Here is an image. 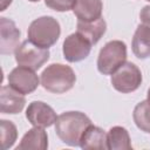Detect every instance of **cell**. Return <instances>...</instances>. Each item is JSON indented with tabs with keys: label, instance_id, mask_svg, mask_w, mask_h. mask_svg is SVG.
<instances>
[{
	"label": "cell",
	"instance_id": "6da1fadb",
	"mask_svg": "<svg viewBox=\"0 0 150 150\" xmlns=\"http://www.w3.org/2000/svg\"><path fill=\"white\" fill-rule=\"evenodd\" d=\"M89 125H91V121L84 112L66 111L57 116L55 132L67 145L80 146V139Z\"/></svg>",
	"mask_w": 150,
	"mask_h": 150
},
{
	"label": "cell",
	"instance_id": "7a4b0ae2",
	"mask_svg": "<svg viewBox=\"0 0 150 150\" xmlns=\"http://www.w3.org/2000/svg\"><path fill=\"white\" fill-rule=\"evenodd\" d=\"M43 89L53 94H63L69 91L75 82L76 75L71 67L62 63H52L43 69L40 76Z\"/></svg>",
	"mask_w": 150,
	"mask_h": 150
},
{
	"label": "cell",
	"instance_id": "3957f363",
	"mask_svg": "<svg viewBox=\"0 0 150 150\" xmlns=\"http://www.w3.org/2000/svg\"><path fill=\"white\" fill-rule=\"evenodd\" d=\"M60 34L61 27L59 21L49 15H43L33 20L27 30L28 40L42 48H49L55 45Z\"/></svg>",
	"mask_w": 150,
	"mask_h": 150
},
{
	"label": "cell",
	"instance_id": "277c9868",
	"mask_svg": "<svg viewBox=\"0 0 150 150\" xmlns=\"http://www.w3.org/2000/svg\"><path fill=\"white\" fill-rule=\"evenodd\" d=\"M127 61V46L121 40L107 42L97 56V70L103 75H111Z\"/></svg>",
	"mask_w": 150,
	"mask_h": 150
},
{
	"label": "cell",
	"instance_id": "5b68a950",
	"mask_svg": "<svg viewBox=\"0 0 150 150\" xmlns=\"http://www.w3.org/2000/svg\"><path fill=\"white\" fill-rule=\"evenodd\" d=\"M141 69L132 62H124L116 71L111 74L110 82L117 91L129 94L137 90L142 84Z\"/></svg>",
	"mask_w": 150,
	"mask_h": 150
},
{
	"label": "cell",
	"instance_id": "8992f818",
	"mask_svg": "<svg viewBox=\"0 0 150 150\" xmlns=\"http://www.w3.org/2000/svg\"><path fill=\"white\" fill-rule=\"evenodd\" d=\"M14 55L15 61L19 66L38 70L49 60L50 53L48 48L39 47L32 41L25 40L19 45Z\"/></svg>",
	"mask_w": 150,
	"mask_h": 150
},
{
	"label": "cell",
	"instance_id": "52a82bcc",
	"mask_svg": "<svg viewBox=\"0 0 150 150\" xmlns=\"http://www.w3.org/2000/svg\"><path fill=\"white\" fill-rule=\"evenodd\" d=\"M91 43L79 32L68 35L62 45L63 57L68 62H80L86 60L91 50Z\"/></svg>",
	"mask_w": 150,
	"mask_h": 150
},
{
	"label": "cell",
	"instance_id": "ba28073f",
	"mask_svg": "<svg viewBox=\"0 0 150 150\" xmlns=\"http://www.w3.org/2000/svg\"><path fill=\"white\" fill-rule=\"evenodd\" d=\"M40 80L34 69L18 66L8 74V86L19 93L27 95L35 91L39 87Z\"/></svg>",
	"mask_w": 150,
	"mask_h": 150
},
{
	"label": "cell",
	"instance_id": "9c48e42d",
	"mask_svg": "<svg viewBox=\"0 0 150 150\" xmlns=\"http://www.w3.org/2000/svg\"><path fill=\"white\" fill-rule=\"evenodd\" d=\"M26 118L33 127L48 128L56 122V112L54 109L42 101H33L26 109Z\"/></svg>",
	"mask_w": 150,
	"mask_h": 150
},
{
	"label": "cell",
	"instance_id": "30bf717a",
	"mask_svg": "<svg viewBox=\"0 0 150 150\" xmlns=\"http://www.w3.org/2000/svg\"><path fill=\"white\" fill-rule=\"evenodd\" d=\"M21 32L15 22L5 16L0 18V53L1 55H9L15 53L19 47Z\"/></svg>",
	"mask_w": 150,
	"mask_h": 150
},
{
	"label": "cell",
	"instance_id": "8fae6325",
	"mask_svg": "<svg viewBox=\"0 0 150 150\" xmlns=\"http://www.w3.org/2000/svg\"><path fill=\"white\" fill-rule=\"evenodd\" d=\"M26 104L25 95L13 89L11 86H2L0 89V111L1 114H19Z\"/></svg>",
	"mask_w": 150,
	"mask_h": 150
},
{
	"label": "cell",
	"instance_id": "7c38bea8",
	"mask_svg": "<svg viewBox=\"0 0 150 150\" xmlns=\"http://www.w3.org/2000/svg\"><path fill=\"white\" fill-rule=\"evenodd\" d=\"M102 0H75L73 12L77 21L90 22L102 16Z\"/></svg>",
	"mask_w": 150,
	"mask_h": 150
},
{
	"label": "cell",
	"instance_id": "4fadbf2b",
	"mask_svg": "<svg viewBox=\"0 0 150 150\" xmlns=\"http://www.w3.org/2000/svg\"><path fill=\"white\" fill-rule=\"evenodd\" d=\"M80 146L86 150H105L108 149L107 132L96 125H89L80 139Z\"/></svg>",
	"mask_w": 150,
	"mask_h": 150
},
{
	"label": "cell",
	"instance_id": "5bb4252c",
	"mask_svg": "<svg viewBox=\"0 0 150 150\" xmlns=\"http://www.w3.org/2000/svg\"><path fill=\"white\" fill-rule=\"evenodd\" d=\"M47 148H48V135L45 128L34 127L22 136L16 149L18 150H28V149L46 150Z\"/></svg>",
	"mask_w": 150,
	"mask_h": 150
},
{
	"label": "cell",
	"instance_id": "9a60e30c",
	"mask_svg": "<svg viewBox=\"0 0 150 150\" xmlns=\"http://www.w3.org/2000/svg\"><path fill=\"white\" fill-rule=\"evenodd\" d=\"M131 49L136 57L144 60L150 57V27L138 25L132 38Z\"/></svg>",
	"mask_w": 150,
	"mask_h": 150
},
{
	"label": "cell",
	"instance_id": "2e32d148",
	"mask_svg": "<svg viewBox=\"0 0 150 150\" xmlns=\"http://www.w3.org/2000/svg\"><path fill=\"white\" fill-rule=\"evenodd\" d=\"M105 30H107V23L103 16L90 22L77 21V32L82 34L87 40H89L91 45L97 43L101 40V38L104 35Z\"/></svg>",
	"mask_w": 150,
	"mask_h": 150
},
{
	"label": "cell",
	"instance_id": "e0dca14e",
	"mask_svg": "<svg viewBox=\"0 0 150 150\" xmlns=\"http://www.w3.org/2000/svg\"><path fill=\"white\" fill-rule=\"evenodd\" d=\"M108 149L110 150H131V139L125 128L116 125L110 128L107 134Z\"/></svg>",
	"mask_w": 150,
	"mask_h": 150
},
{
	"label": "cell",
	"instance_id": "ac0fdd59",
	"mask_svg": "<svg viewBox=\"0 0 150 150\" xmlns=\"http://www.w3.org/2000/svg\"><path fill=\"white\" fill-rule=\"evenodd\" d=\"M132 118L139 130L150 134V103L146 100L136 104L132 112Z\"/></svg>",
	"mask_w": 150,
	"mask_h": 150
},
{
	"label": "cell",
	"instance_id": "d6986e66",
	"mask_svg": "<svg viewBox=\"0 0 150 150\" xmlns=\"http://www.w3.org/2000/svg\"><path fill=\"white\" fill-rule=\"evenodd\" d=\"M0 127H1L2 148H4V150H7L14 145V143L18 138V129L12 121H7V120H1Z\"/></svg>",
	"mask_w": 150,
	"mask_h": 150
},
{
	"label": "cell",
	"instance_id": "ffe728a7",
	"mask_svg": "<svg viewBox=\"0 0 150 150\" xmlns=\"http://www.w3.org/2000/svg\"><path fill=\"white\" fill-rule=\"evenodd\" d=\"M75 0H45V5L56 12H67L73 9Z\"/></svg>",
	"mask_w": 150,
	"mask_h": 150
},
{
	"label": "cell",
	"instance_id": "44dd1931",
	"mask_svg": "<svg viewBox=\"0 0 150 150\" xmlns=\"http://www.w3.org/2000/svg\"><path fill=\"white\" fill-rule=\"evenodd\" d=\"M139 19L143 22V25H146L150 27V5L144 6L139 12Z\"/></svg>",
	"mask_w": 150,
	"mask_h": 150
},
{
	"label": "cell",
	"instance_id": "7402d4cb",
	"mask_svg": "<svg viewBox=\"0 0 150 150\" xmlns=\"http://www.w3.org/2000/svg\"><path fill=\"white\" fill-rule=\"evenodd\" d=\"M12 1H13V0H1V8H0V11H1V12L5 11V9L12 4Z\"/></svg>",
	"mask_w": 150,
	"mask_h": 150
},
{
	"label": "cell",
	"instance_id": "603a6c76",
	"mask_svg": "<svg viewBox=\"0 0 150 150\" xmlns=\"http://www.w3.org/2000/svg\"><path fill=\"white\" fill-rule=\"evenodd\" d=\"M146 101L150 103V88L148 89V94H146Z\"/></svg>",
	"mask_w": 150,
	"mask_h": 150
},
{
	"label": "cell",
	"instance_id": "cb8c5ba5",
	"mask_svg": "<svg viewBox=\"0 0 150 150\" xmlns=\"http://www.w3.org/2000/svg\"><path fill=\"white\" fill-rule=\"evenodd\" d=\"M28 1H30V2H39L40 0H28Z\"/></svg>",
	"mask_w": 150,
	"mask_h": 150
},
{
	"label": "cell",
	"instance_id": "d4e9b609",
	"mask_svg": "<svg viewBox=\"0 0 150 150\" xmlns=\"http://www.w3.org/2000/svg\"><path fill=\"white\" fill-rule=\"evenodd\" d=\"M148 1H149V2H150V0H148Z\"/></svg>",
	"mask_w": 150,
	"mask_h": 150
}]
</instances>
